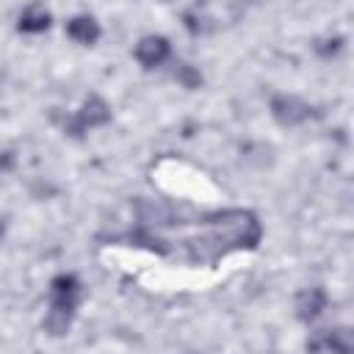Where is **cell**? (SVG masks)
Instances as JSON below:
<instances>
[{"label":"cell","mask_w":354,"mask_h":354,"mask_svg":"<svg viewBox=\"0 0 354 354\" xmlns=\"http://www.w3.org/2000/svg\"><path fill=\"white\" fill-rule=\"evenodd\" d=\"M263 227L252 210H216L183 218L177 207L138 202V227L122 235L130 246H147L188 263H216L218 257L254 249Z\"/></svg>","instance_id":"obj_1"},{"label":"cell","mask_w":354,"mask_h":354,"mask_svg":"<svg viewBox=\"0 0 354 354\" xmlns=\"http://www.w3.org/2000/svg\"><path fill=\"white\" fill-rule=\"evenodd\" d=\"M80 296H83V285L75 274H58L50 282V313L44 318V329L50 335L61 337L69 332Z\"/></svg>","instance_id":"obj_2"},{"label":"cell","mask_w":354,"mask_h":354,"mask_svg":"<svg viewBox=\"0 0 354 354\" xmlns=\"http://www.w3.org/2000/svg\"><path fill=\"white\" fill-rule=\"evenodd\" d=\"M111 119V105L102 100V97H97V94H88L86 100H83V105H80V111L66 122V133L69 136H83L86 130H91V127H100V124H105Z\"/></svg>","instance_id":"obj_3"},{"label":"cell","mask_w":354,"mask_h":354,"mask_svg":"<svg viewBox=\"0 0 354 354\" xmlns=\"http://www.w3.org/2000/svg\"><path fill=\"white\" fill-rule=\"evenodd\" d=\"M307 351H310V354H318V351L351 354V351H354V337H351V329H346V326H335V329L315 332V335L307 340Z\"/></svg>","instance_id":"obj_4"},{"label":"cell","mask_w":354,"mask_h":354,"mask_svg":"<svg viewBox=\"0 0 354 354\" xmlns=\"http://www.w3.org/2000/svg\"><path fill=\"white\" fill-rule=\"evenodd\" d=\"M171 47H169V39L166 36H144L138 44H136V61L144 66V69H155L160 66L166 58H169Z\"/></svg>","instance_id":"obj_5"},{"label":"cell","mask_w":354,"mask_h":354,"mask_svg":"<svg viewBox=\"0 0 354 354\" xmlns=\"http://www.w3.org/2000/svg\"><path fill=\"white\" fill-rule=\"evenodd\" d=\"M271 113L279 124H299L310 116V105L299 97H290V94H279L271 100Z\"/></svg>","instance_id":"obj_6"},{"label":"cell","mask_w":354,"mask_h":354,"mask_svg":"<svg viewBox=\"0 0 354 354\" xmlns=\"http://www.w3.org/2000/svg\"><path fill=\"white\" fill-rule=\"evenodd\" d=\"M324 307H326V293H324L321 288H304V290L296 296V315H299V321H304V324L315 321V318L324 313Z\"/></svg>","instance_id":"obj_7"},{"label":"cell","mask_w":354,"mask_h":354,"mask_svg":"<svg viewBox=\"0 0 354 354\" xmlns=\"http://www.w3.org/2000/svg\"><path fill=\"white\" fill-rule=\"evenodd\" d=\"M66 36L80 41V44H94L100 39V22L88 14H77L66 22Z\"/></svg>","instance_id":"obj_8"},{"label":"cell","mask_w":354,"mask_h":354,"mask_svg":"<svg viewBox=\"0 0 354 354\" xmlns=\"http://www.w3.org/2000/svg\"><path fill=\"white\" fill-rule=\"evenodd\" d=\"M50 11H44V8H39V6H33V8H28L22 17H19V22H17V28L22 30V33H41V30H47L50 28Z\"/></svg>","instance_id":"obj_9"},{"label":"cell","mask_w":354,"mask_h":354,"mask_svg":"<svg viewBox=\"0 0 354 354\" xmlns=\"http://www.w3.org/2000/svg\"><path fill=\"white\" fill-rule=\"evenodd\" d=\"M174 77H177V83H183L185 88H199V83H202V75H199L191 64H180V66L174 69Z\"/></svg>","instance_id":"obj_10"},{"label":"cell","mask_w":354,"mask_h":354,"mask_svg":"<svg viewBox=\"0 0 354 354\" xmlns=\"http://www.w3.org/2000/svg\"><path fill=\"white\" fill-rule=\"evenodd\" d=\"M11 163H14V155H11V152H3V158H0V171L8 169Z\"/></svg>","instance_id":"obj_11"},{"label":"cell","mask_w":354,"mask_h":354,"mask_svg":"<svg viewBox=\"0 0 354 354\" xmlns=\"http://www.w3.org/2000/svg\"><path fill=\"white\" fill-rule=\"evenodd\" d=\"M3 232H6V224H3V221H0V238H3Z\"/></svg>","instance_id":"obj_12"}]
</instances>
